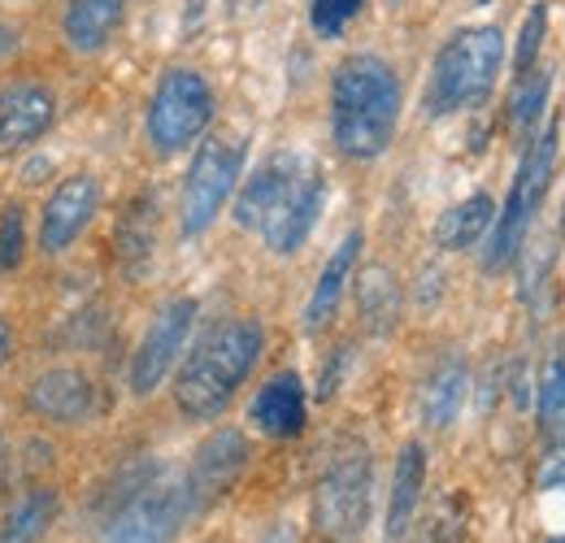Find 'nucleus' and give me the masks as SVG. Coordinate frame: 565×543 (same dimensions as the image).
I'll list each match as a JSON object with an SVG mask.
<instances>
[{
    "label": "nucleus",
    "instance_id": "9b49d317",
    "mask_svg": "<svg viewBox=\"0 0 565 543\" xmlns=\"http://www.w3.org/2000/svg\"><path fill=\"white\" fill-rule=\"evenodd\" d=\"M26 408H31V417H40L49 426H83L96 417L100 396H96L92 374H83L74 365H53V370L31 379Z\"/></svg>",
    "mask_w": 565,
    "mask_h": 543
},
{
    "label": "nucleus",
    "instance_id": "b1692460",
    "mask_svg": "<svg viewBox=\"0 0 565 543\" xmlns=\"http://www.w3.org/2000/svg\"><path fill=\"white\" fill-rule=\"evenodd\" d=\"M114 239H118V262H122V270L131 274V278H140V274L148 270V262H152V244H157V213H152V201H148V196L127 204V213H122Z\"/></svg>",
    "mask_w": 565,
    "mask_h": 543
},
{
    "label": "nucleus",
    "instance_id": "20e7f679",
    "mask_svg": "<svg viewBox=\"0 0 565 543\" xmlns=\"http://www.w3.org/2000/svg\"><path fill=\"white\" fill-rule=\"evenodd\" d=\"M500 66H504V35L495 26L457 31L435 57L430 83H426V114L448 118L457 109L483 105L500 78Z\"/></svg>",
    "mask_w": 565,
    "mask_h": 543
},
{
    "label": "nucleus",
    "instance_id": "0eeeda50",
    "mask_svg": "<svg viewBox=\"0 0 565 543\" xmlns=\"http://www.w3.org/2000/svg\"><path fill=\"white\" fill-rule=\"evenodd\" d=\"M244 157H248V143L239 136H210L201 139L192 166H188V179H183V196H179V226L188 239L205 235L217 213L226 209L231 192L239 188V174H244Z\"/></svg>",
    "mask_w": 565,
    "mask_h": 543
},
{
    "label": "nucleus",
    "instance_id": "39448f33",
    "mask_svg": "<svg viewBox=\"0 0 565 543\" xmlns=\"http://www.w3.org/2000/svg\"><path fill=\"white\" fill-rule=\"evenodd\" d=\"M374 500V461L365 444H344L327 461L313 487V535L318 543H361Z\"/></svg>",
    "mask_w": 565,
    "mask_h": 543
},
{
    "label": "nucleus",
    "instance_id": "7c9ffc66",
    "mask_svg": "<svg viewBox=\"0 0 565 543\" xmlns=\"http://www.w3.org/2000/svg\"><path fill=\"white\" fill-rule=\"evenodd\" d=\"M9 356H13V327L0 318V365H4Z\"/></svg>",
    "mask_w": 565,
    "mask_h": 543
},
{
    "label": "nucleus",
    "instance_id": "dca6fc26",
    "mask_svg": "<svg viewBox=\"0 0 565 543\" xmlns=\"http://www.w3.org/2000/svg\"><path fill=\"white\" fill-rule=\"evenodd\" d=\"M62 518V491L53 482H26L0 509V543H40Z\"/></svg>",
    "mask_w": 565,
    "mask_h": 543
},
{
    "label": "nucleus",
    "instance_id": "f3484780",
    "mask_svg": "<svg viewBox=\"0 0 565 543\" xmlns=\"http://www.w3.org/2000/svg\"><path fill=\"white\" fill-rule=\"evenodd\" d=\"M426 487V448L423 444H405L392 470V496H387V522H383V540L405 543L414 531L418 504H423Z\"/></svg>",
    "mask_w": 565,
    "mask_h": 543
},
{
    "label": "nucleus",
    "instance_id": "f03ea898",
    "mask_svg": "<svg viewBox=\"0 0 565 543\" xmlns=\"http://www.w3.org/2000/svg\"><path fill=\"white\" fill-rule=\"evenodd\" d=\"M266 348V331L253 318H226L213 322L196 340L188 361L179 365L174 379V405L188 422H213L222 417L235 392L248 383Z\"/></svg>",
    "mask_w": 565,
    "mask_h": 543
},
{
    "label": "nucleus",
    "instance_id": "a878e982",
    "mask_svg": "<svg viewBox=\"0 0 565 543\" xmlns=\"http://www.w3.org/2000/svg\"><path fill=\"white\" fill-rule=\"evenodd\" d=\"M548 92H553V70L540 66V70H526L509 96V127L518 136H526L540 118H544V105H548Z\"/></svg>",
    "mask_w": 565,
    "mask_h": 543
},
{
    "label": "nucleus",
    "instance_id": "2f4dec72",
    "mask_svg": "<svg viewBox=\"0 0 565 543\" xmlns=\"http://www.w3.org/2000/svg\"><path fill=\"white\" fill-rule=\"evenodd\" d=\"M4 478H9V444H4V426H0V491H4Z\"/></svg>",
    "mask_w": 565,
    "mask_h": 543
},
{
    "label": "nucleus",
    "instance_id": "1a4fd4ad",
    "mask_svg": "<svg viewBox=\"0 0 565 543\" xmlns=\"http://www.w3.org/2000/svg\"><path fill=\"white\" fill-rule=\"evenodd\" d=\"M192 327H196V300H192V296L166 300V305L152 313L140 348H136V356H131V392H136V396H152V392L170 379V370L179 365V356H183V348H188Z\"/></svg>",
    "mask_w": 565,
    "mask_h": 543
},
{
    "label": "nucleus",
    "instance_id": "9d476101",
    "mask_svg": "<svg viewBox=\"0 0 565 543\" xmlns=\"http://www.w3.org/2000/svg\"><path fill=\"white\" fill-rule=\"evenodd\" d=\"M248 470V439L239 430H213L210 439L196 448L183 487H188V500H192V513H205L213 509L222 496L235 491V482Z\"/></svg>",
    "mask_w": 565,
    "mask_h": 543
},
{
    "label": "nucleus",
    "instance_id": "393cba45",
    "mask_svg": "<svg viewBox=\"0 0 565 543\" xmlns=\"http://www.w3.org/2000/svg\"><path fill=\"white\" fill-rule=\"evenodd\" d=\"M540 430H544V444L565 439V336L540 374Z\"/></svg>",
    "mask_w": 565,
    "mask_h": 543
},
{
    "label": "nucleus",
    "instance_id": "6e6552de",
    "mask_svg": "<svg viewBox=\"0 0 565 543\" xmlns=\"http://www.w3.org/2000/svg\"><path fill=\"white\" fill-rule=\"evenodd\" d=\"M213 123V87L196 70H166L152 100H148V143L161 157L183 152L188 143L210 131Z\"/></svg>",
    "mask_w": 565,
    "mask_h": 543
},
{
    "label": "nucleus",
    "instance_id": "6ab92c4d",
    "mask_svg": "<svg viewBox=\"0 0 565 543\" xmlns=\"http://www.w3.org/2000/svg\"><path fill=\"white\" fill-rule=\"evenodd\" d=\"M466 392H470V365L466 356H444L435 361V370L426 374L423 396H418V413L430 430H448L457 417H461V405H466Z\"/></svg>",
    "mask_w": 565,
    "mask_h": 543
},
{
    "label": "nucleus",
    "instance_id": "4468645a",
    "mask_svg": "<svg viewBox=\"0 0 565 543\" xmlns=\"http://www.w3.org/2000/svg\"><path fill=\"white\" fill-rule=\"evenodd\" d=\"M57 118V96L44 83H13L0 92V157L31 148Z\"/></svg>",
    "mask_w": 565,
    "mask_h": 543
},
{
    "label": "nucleus",
    "instance_id": "5701e85b",
    "mask_svg": "<svg viewBox=\"0 0 565 543\" xmlns=\"http://www.w3.org/2000/svg\"><path fill=\"white\" fill-rule=\"evenodd\" d=\"M122 13H127V0H71L66 22H62L66 44H71L74 53H96V49H105L109 35L118 31Z\"/></svg>",
    "mask_w": 565,
    "mask_h": 543
},
{
    "label": "nucleus",
    "instance_id": "7ed1b4c3",
    "mask_svg": "<svg viewBox=\"0 0 565 543\" xmlns=\"http://www.w3.org/2000/svg\"><path fill=\"white\" fill-rule=\"evenodd\" d=\"M192 518L196 513L183 478H161L143 466L118 482L114 504L100 522V543H174Z\"/></svg>",
    "mask_w": 565,
    "mask_h": 543
},
{
    "label": "nucleus",
    "instance_id": "f704fd0d",
    "mask_svg": "<svg viewBox=\"0 0 565 543\" xmlns=\"http://www.w3.org/2000/svg\"><path fill=\"white\" fill-rule=\"evenodd\" d=\"M562 244H565V209H562Z\"/></svg>",
    "mask_w": 565,
    "mask_h": 543
},
{
    "label": "nucleus",
    "instance_id": "2eb2a0df",
    "mask_svg": "<svg viewBox=\"0 0 565 543\" xmlns=\"http://www.w3.org/2000/svg\"><path fill=\"white\" fill-rule=\"evenodd\" d=\"M322 204H327V179L309 166V174L300 179V188H296L279 213L262 226L266 248L279 253V257H291V253L313 235V226H318V217H322Z\"/></svg>",
    "mask_w": 565,
    "mask_h": 543
},
{
    "label": "nucleus",
    "instance_id": "bb28decb",
    "mask_svg": "<svg viewBox=\"0 0 565 543\" xmlns=\"http://www.w3.org/2000/svg\"><path fill=\"white\" fill-rule=\"evenodd\" d=\"M26 257V209L4 204L0 209V274H13Z\"/></svg>",
    "mask_w": 565,
    "mask_h": 543
},
{
    "label": "nucleus",
    "instance_id": "72a5a7b5",
    "mask_svg": "<svg viewBox=\"0 0 565 543\" xmlns=\"http://www.w3.org/2000/svg\"><path fill=\"white\" fill-rule=\"evenodd\" d=\"M235 9H253V4H262V0H231Z\"/></svg>",
    "mask_w": 565,
    "mask_h": 543
},
{
    "label": "nucleus",
    "instance_id": "4be33fe9",
    "mask_svg": "<svg viewBox=\"0 0 565 543\" xmlns=\"http://www.w3.org/2000/svg\"><path fill=\"white\" fill-rule=\"evenodd\" d=\"M495 226V201L488 192H475L461 204L444 209V217L435 222V244L444 253H466L475 244H483V235Z\"/></svg>",
    "mask_w": 565,
    "mask_h": 543
},
{
    "label": "nucleus",
    "instance_id": "a211bd4d",
    "mask_svg": "<svg viewBox=\"0 0 565 543\" xmlns=\"http://www.w3.org/2000/svg\"><path fill=\"white\" fill-rule=\"evenodd\" d=\"M248 417H253V426H257L262 435H270V439H291V435H300V430H305V383H300L291 370L275 374V379L253 396Z\"/></svg>",
    "mask_w": 565,
    "mask_h": 543
},
{
    "label": "nucleus",
    "instance_id": "c756f323",
    "mask_svg": "<svg viewBox=\"0 0 565 543\" xmlns=\"http://www.w3.org/2000/svg\"><path fill=\"white\" fill-rule=\"evenodd\" d=\"M9 53H18V31H13V26H4V22H0V62H4V57H9Z\"/></svg>",
    "mask_w": 565,
    "mask_h": 543
},
{
    "label": "nucleus",
    "instance_id": "c9c22d12",
    "mask_svg": "<svg viewBox=\"0 0 565 543\" xmlns=\"http://www.w3.org/2000/svg\"><path fill=\"white\" fill-rule=\"evenodd\" d=\"M475 4H492V0H475Z\"/></svg>",
    "mask_w": 565,
    "mask_h": 543
},
{
    "label": "nucleus",
    "instance_id": "f8f14e48",
    "mask_svg": "<svg viewBox=\"0 0 565 543\" xmlns=\"http://www.w3.org/2000/svg\"><path fill=\"white\" fill-rule=\"evenodd\" d=\"M305 174H309V161L296 157V152H275V157H266V161L244 179V188H239V196H235V222H239L244 231H262L282 204H287V196L300 188Z\"/></svg>",
    "mask_w": 565,
    "mask_h": 543
},
{
    "label": "nucleus",
    "instance_id": "f257e3e1",
    "mask_svg": "<svg viewBox=\"0 0 565 543\" xmlns=\"http://www.w3.org/2000/svg\"><path fill=\"white\" fill-rule=\"evenodd\" d=\"M401 123V78L374 53H356L331 78V136L349 161H374L387 152Z\"/></svg>",
    "mask_w": 565,
    "mask_h": 543
},
{
    "label": "nucleus",
    "instance_id": "c85d7f7f",
    "mask_svg": "<svg viewBox=\"0 0 565 543\" xmlns=\"http://www.w3.org/2000/svg\"><path fill=\"white\" fill-rule=\"evenodd\" d=\"M356 13H361V0H313L309 4V22L322 40H340Z\"/></svg>",
    "mask_w": 565,
    "mask_h": 543
},
{
    "label": "nucleus",
    "instance_id": "cd10ccee",
    "mask_svg": "<svg viewBox=\"0 0 565 543\" xmlns=\"http://www.w3.org/2000/svg\"><path fill=\"white\" fill-rule=\"evenodd\" d=\"M544 31H548V9H544V4H535V9L526 13L522 31H518V49H513V78H522L526 70H535V57H540V49H544Z\"/></svg>",
    "mask_w": 565,
    "mask_h": 543
},
{
    "label": "nucleus",
    "instance_id": "aec40b11",
    "mask_svg": "<svg viewBox=\"0 0 565 543\" xmlns=\"http://www.w3.org/2000/svg\"><path fill=\"white\" fill-rule=\"evenodd\" d=\"M361 231L344 235V244L331 253V262L322 266L318 283H313V296H309V309H305V331H322L335 313H340V300H344V287L356 270V257H361Z\"/></svg>",
    "mask_w": 565,
    "mask_h": 543
},
{
    "label": "nucleus",
    "instance_id": "473e14b6",
    "mask_svg": "<svg viewBox=\"0 0 565 543\" xmlns=\"http://www.w3.org/2000/svg\"><path fill=\"white\" fill-rule=\"evenodd\" d=\"M262 543H296V531H291V526H275Z\"/></svg>",
    "mask_w": 565,
    "mask_h": 543
},
{
    "label": "nucleus",
    "instance_id": "423d86ee",
    "mask_svg": "<svg viewBox=\"0 0 565 543\" xmlns=\"http://www.w3.org/2000/svg\"><path fill=\"white\" fill-rule=\"evenodd\" d=\"M553 166H557V123H548L540 136L531 139L526 152H522V161H518L509 201H504V209H495L492 244H488V270H500L504 262H513L522 253L526 231L535 222V209L548 196Z\"/></svg>",
    "mask_w": 565,
    "mask_h": 543
},
{
    "label": "nucleus",
    "instance_id": "ddd939ff",
    "mask_svg": "<svg viewBox=\"0 0 565 543\" xmlns=\"http://www.w3.org/2000/svg\"><path fill=\"white\" fill-rule=\"evenodd\" d=\"M96 209H100V183H96L92 174H71V179H62V183L53 188V196L44 201V209H40V248H44L49 257L66 253L74 239L92 226Z\"/></svg>",
    "mask_w": 565,
    "mask_h": 543
},
{
    "label": "nucleus",
    "instance_id": "412c9836",
    "mask_svg": "<svg viewBox=\"0 0 565 543\" xmlns=\"http://www.w3.org/2000/svg\"><path fill=\"white\" fill-rule=\"evenodd\" d=\"M401 309H405V296H401V283L392 278L387 266H370V270L356 274V313H361V327L370 336L396 331Z\"/></svg>",
    "mask_w": 565,
    "mask_h": 543
}]
</instances>
